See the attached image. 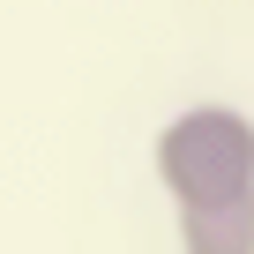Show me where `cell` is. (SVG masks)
Here are the masks:
<instances>
[{"mask_svg": "<svg viewBox=\"0 0 254 254\" xmlns=\"http://www.w3.org/2000/svg\"><path fill=\"white\" fill-rule=\"evenodd\" d=\"M172 209H217L254 194V112L239 105H187L157 127L150 150Z\"/></svg>", "mask_w": 254, "mask_h": 254, "instance_id": "1", "label": "cell"}, {"mask_svg": "<svg viewBox=\"0 0 254 254\" xmlns=\"http://www.w3.org/2000/svg\"><path fill=\"white\" fill-rule=\"evenodd\" d=\"M180 254H254V194L217 209H180Z\"/></svg>", "mask_w": 254, "mask_h": 254, "instance_id": "2", "label": "cell"}]
</instances>
